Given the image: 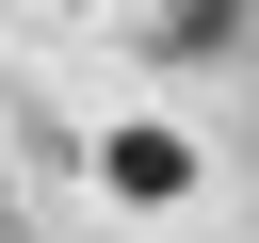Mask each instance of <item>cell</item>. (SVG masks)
<instances>
[{
	"label": "cell",
	"mask_w": 259,
	"mask_h": 243,
	"mask_svg": "<svg viewBox=\"0 0 259 243\" xmlns=\"http://www.w3.org/2000/svg\"><path fill=\"white\" fill-rule=\"evenodd\" d=\"M97 178L162 211V194H194V146H178V130H113V146H97Z\"/></svg>",
	"instance_id": "obj_1"
},
{
	"label": "cell",
	"mask_w": 259,
	"mask_h": 243,
	"mask_svg": "<svg viewBox=\"0 0 259 243\" xmlns=\"http://www.w3.org/2000/svg\"><path fill=\"white\" fill-rule=\"evenodd\" d=\"M227 16H243V0H178V32H162V49H227Z\"/></svg>",
	"instance_id": "obj_2"
}]
</instances>
